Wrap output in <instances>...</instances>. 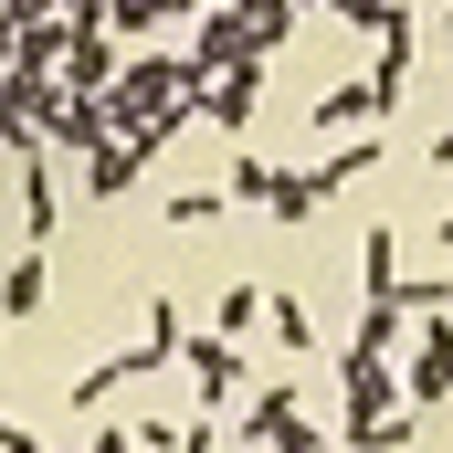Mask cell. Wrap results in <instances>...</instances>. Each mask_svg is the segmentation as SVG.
<instances>
[{"mask_svg":"<svg viewBox=\"0 0 453 453\" xmlns=\"http://www.w3.org/2000/svg\"><path fill=\"white\" fill-rule=\"evenodd\" d=\"M180 358V306L169 296H148V327H137V348H116V358H96L85 380H74V411H106L116 380H148V369H169Z\"/></svg>","mask_w":453,"mask_h":453,"instance_id":"obj_1","label":"cell"},{"mask_svg":"<svg viewBox=\"0 0 453 453\" xmlns=\"http://www.w3.org/2000/svg\"><path fill=\"white\" fill-rule=\"evenodd\" d=\"M390 380H401L411 411H443V390H453V327H443V306H411V358H401Z\"/></svg>","mask_w":453,"mask_h":453,"instance_id":"obj_2","label":"cell"},{"mask_svg":"<svg viewBox=\"0 0 453 453\" xmlns=\"http://www.w3.org/2000/svg\"><path fill=\"white\" fill-rule=\"evenodd\" d=\"M338 380H348V411H338V433H348V443H369V422H380V411L401 401V380H390V348H358V338H348Z\"/></svg>","mask_w":453,"mask_h":453,"instance_id":"obj_3","label":"cell"},{"mask_svg":"<svg viewBox=\"0 0 453 453\" xmlns=\"http://www.w3.org/2000/svg\"><path fill=\"white\" fill-rule=\"evenodd\" d=\"M53 96H64L53 74L0 64V148H11V158H32V148H42V116H53Z\"/></svg>","mask_w":453,"mask_h":453,"instance_id":"obj_4","label":"cell"},{"mask_svg":"<svg viewBox=\"0 0 453 453\" xmlns=\"http://www.w3.org/2000/svg\"><path fill=\"white\" fill-rule=\"evenodd\" d=\"M253 106H264V64H222V74H201V85H190V116H201V127H222V137H242Z\"/></svg>","mask_w":453,"mask_h":453,"instance_id":"obj_5","label":"cell"},{"mask_svg":"<svg viewBox=\"0 0 453 453\" xmlns=\"http://www.w3.org/2000/svg\"><path fill=\"white\" fill-rule=\"evenodd\" d=\"M232 433H242V443H285V453L317 443V422L296 411V380H264V390L242 401V422H232Z\"/></svg>","mask_w":453,"mask_h":453,"instance_id":"obj_6","label":"cell"},{"mask_svg":"<svg viewBox=\"0 0 453 453\" xmlns=\"http://www.w3.org/2000/svg\"><path fill=\"white\" fill-rule=\"evenodd\" d=\"M169 369H190V380H201V411H222L232 390H242V348H232L222 327H211V338H190V327H180V358H169Z\"/></svg>","mask_w":453,"mask_h":453,"instance_id":"obj_7","label":"cell"},{"mask_svg":"<svg viewBox=\"0 0 453 453\" xmlns=\"http://www.w3.org/2000/svg\"><path fill=\"white\" fill-rule=\"evenodd\" d=\"M106 137V85H64L42 116V148H96Z\"/></svg>","mask_w":453,"mask_h":453,"instance_id":"obj_8","label":"cell"},{"mask_svg":"<svg viewBox=\"0 0 453 453\" xmlns=\"http://www.w3.org/2000/svg\"><path fill=\"white\" fill-rule=\"evenodd\" d=\"M358 274H369L358 296H390V306L411 317V274H401V232H390V222H369V242H358Z\"/></svg>","mask_w":453,"mask_h":453,"instance_id":"obj_9","label":"cell"},{"mask_svg":"<svg viewBox=\"0 0 453 453\" xmlns=\"http://www.w3.org/2000/svg\"><path fill=\"white\" fill-rule=\"evenodd\" d=\"M137 169H148V148H137V137H96V148H85V190H96V201L137 190Z\"/></svg>","mask_w":453,"mask_h":453,"instance_id":"obj_10","label":"cell"},{"mask_svg":"<svg viewBox=\"0 0 453 453\" xmlns=\"http://www.w3.org/2000/svg\"><path fill=\"white\" fill-rule=\"evenodd\" d=\"M64 42H74V21H64V11H32L21 42H11V64H21V74H64Z\"/></svg>","mask_w":453,"mask_h":453,"instance_id":"obj_11","label":"cell"},{"mask_svg":"<svg viewBox=\"0 0 453 453\" xmlns=\"http://www.w3.org/2000/svg\"><path fill=\"white\" fill-rule=\"evenodd\" d=\"M380 158H390V148H380V127H369V137H348L338 158H317V169H306V180H317V201H338V190H358V180H369V169H380Z\"/></svg>","mask_w":453,"mask_h":453,"instance_id":"obj_12","label":"cell"},{"mask_svg":"<svg viewBox=\"0 0 453 453\" xmlns=\"http://www.w3.org/2000/svg\"><path fill=\"white\" fill-rule=\"evenodd\" d=\"M21 317H42V242H21V264L0 274V327H21Z\"/></svg>","mask_w":453,"mask_h":453,"instance_id":"obj_13","label":"cell"},{"mask_svg":"<svg viewBox=\"0 0 453 453\" xmlns=\"http://www.w3.org/2000/svg\"><path fill=\"white\" fill-rule=\"evenodd\" d=\"M116 74V32H74V42H64V74H53V85H106Z\"/></svg>","mask_w":453,"mask_h":453,"instance_id":"obj_14","label":"cell"},{"mask_svg":"<svg viewBox=\"0 0 453 453\" xmlns=\"http://www.w3.org/2000/svg\"><path fill=\"white\" fill-rule=\"evenodd\" d=\"M53 211H64V201H53V180H42V148H32V158H21V222H32V242L53 232Z\"/></svg>","mask_w":453,"mask_h":453,"instance_id":"obj_15","label":"cell"},{"mask_svg":"<svg viewBox=\"0 0 453 453\" xmlns=\"http://www.w3.org/2000/svg\"><path fill=\"white\" fill-rule=\"evenodd\" d=\"M264 317H274V338H285V358H317V317H306L296 296H264Z\"/></svg>","mask_w":453,"mask_h":453,"instance_id":"obj_16","label":"cell"},{"mask_svg":"<svg viewBox=\"0 0 453 453\" xmlns=\"http://www.w3.org/2000/svg\"><path fill=\"white\" fill-rule=\"evenodd\" d=\"M358 116H380V96H369V85H327L306 127H358Z\"/></svg>","mask_w":453,"mask_h":453,"instance_id":"obj_17","label":"cell"},{"mask_svg":"<svg viewBox=\"0 0 453 453\" xmlns=\"http://www.w3.org/2000/svg\"><path fill=\"white\" fill-rule=\"evenodd\" d=\"M253 317H264V296H253V285H232V296H222V317H211V327H222V338H242Z\"/></svg>","mask_w":453,"mask_h":453,"instance_id":"obj_18","label":"cell"},{"mask_svg":"<svg viewBox=\"0 0 453 453\" xmlns=\"http://www.w3.org/2000/svg\"><path fill=\"white\" fill-rule=\"evenodd\" d=\"M327 11H338V21H358V32H369V21H380L390 0H327Z\"/></svg>","mask_w":453,"mask_h":453,"instance_id":"obj_19","label":"cell"},{"mask_svg":"<svg viewBox=\"0 0 453 453\" xmlns=\"http://www.w3.org/2000/svg\"><path fill=\"white\" fill-rule=\"evenodd\" d=\"M11 42H21V11H0V64H11Z\"/></svg>","mask_w":453,"mask_h":453,"instance_id":"obj_20","label":"cell"},{"mask_svg":"<svg viewBox=\"0 0 453 453\" xmlns=\"http://www.w3.org/2000/svg\"><path fill=\"white\" fill-rule=\"evenodd\" d=\"M296 11H327V0H296Z\"/></svg>","mask_w":453,"mask_h":453,"instance_id":"obj_21","label":"cell"},{"mask_svg":"<svg viewBox=\"0 0 453 453\" xmlns=\"http://www.w3.org/2000/svg\"><path fill=\"white\" fill-rule=\"evenodd\" d=\"M0 443H11V422H0Z\"/></svg>","mask_w":453,"mask_h":453,"instance_id":"obj_22","label":"cell"}]
</instances>
